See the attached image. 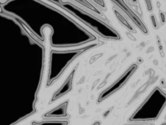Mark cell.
<instances>
[{
	"instance_id": "obj_1",
	"label": "cell",
	"mask_w": 166,
	"mask_h": 125,
	"mask_svg": "<svg viewBox=\"0 0 166 125\" xmlns=\"http://www.w3.org/2000/svg\"><path fill=\"white\" fill-rule=\"evenodd\" d=\"M166 106V93L159 87L154 88L149 96L129 118L131 122L155 121Z\"/></svg>"
},
{
	"instance_id": "obj_2",
	"label": "cell",
	"mask_w": 166,
	"mask_h": 125,
	"mask_svg": "<svg viewBox=\"0 0 166 125\" xmlns=\"http://www.w3.org/2000/svg\"><path fill=\"white\" fill-rule=\"evenodd\" d=\"M138 69V65L136 64H133L130 66L126 71L125 73H124L120 78L117 80L114 84H112L107 90H106L105 92L103 93L101 96L100 97V100H103L104 98L109 97V95L113 93L114 92H116V91L119 90L121 87H123L124 85L126 84V83L128 81V80L131 78V76L134 74V73L136 72V70Z\"/></svg>"
},
{
	"instance_id": "obj_3",
	"label": "cell",
	"mask_w": 166,
	"mask_h": 125,
	"mask_svg": "<svg viewBox=\"0 0 166 125\" xmlns=\"http://www.w3.org/2000/svg\"><path fill=\"white\" fill-rule=\"evenodd\" d=\"M111 1L114 4H116L117 7L128 16V19L134 23L136 26L137 27L142 33L145 35L148 34L149 31H148V29L145 24V23L124 3L123 0H111Z\"/></svg>"
},
{
	"instance_id": "obj_4",
	"label": "cell",
	"mask_w": 166,
	"mask_h": 125,
	"mask_svg": "<svg viewBox=\"0 0 166 125\" xmlns=\"http://www.w3.org/2000/svg\"><path fill=\"white\" fill-rule=\"evenodd\" d=\"M114 12L115 13V14L116 15V16L118 19V20H120L119 22H120L124 27L128 29L129 31H132V32H134V28L131 25H130V23H129L122 15H121L120 13H118V12L116 10H114Z\"/></svg>"
},
{
	"instance_id": "obj_5",
	"label": "cell",
	"mask_w": 166,
	"mask_h": 125,
	"mask_svg": "<svg viewBox=\"0 0 166 125\" xmlns=\"http://www.w3.org/2000/svg\"><path fill=\"white\" fill-rule=\"evenodd\" d=\"M145 3L147 5V9L149 11L152 10V2L151 0H144Z\"/></svg>"
}]
</instances>
